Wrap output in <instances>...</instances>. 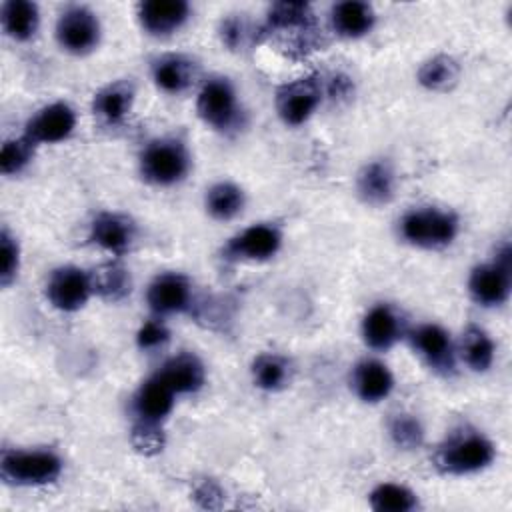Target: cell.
<instances>
[{
    "label": "cell",
    "mask_w": 512,
    "mask_h": 512,
    "mask_svg": "<svg viewBox=\"0 0 512 512\" xmlns=\"http://www.w3.org/2000/svg\"><path fill=\"white\" fill-rule=\"evenodd\" d=\"M462 356L476 372H486L494 362V342L478 326H468L462 338Z\"/></svg>",
    "instance_id": "obj_29"
},
{
    "label": "cell",
    "mask_w": 512,
    "mask_h": 512,
    "mask_svg": "<svg viewBox=\"0 0 512 512\" xmlns=\"http://www.w3.org/2000/svg\"><path fill=\"white\" fill-rule=\"evenodd\" d=\"M400 318L390 306H374L362 320L364 342L374 350H388L400 338Z\"/></svg>",
    "instance_id": "obj_19"
},
{
    "label": "cell",
    "mask_w": 512,
    "mask_h": 512,
    "mask_svg": "<svg viewBox=\"0 0 512 512\" xmlns=\"http://www.w3.org/2000/svg\"><path fill=\"white\" fill-rule=\"evenodd\" d=\"M4 32L14 40H30L38 28V6L28 0L4 2L0 12Z\"/></svg>",
    "instance_id": "obj_25"
},
{
    "label": "cell",
    "mask_w": 512,
    "mask_h": 512,
    "mask_svg": "<svg viewBox=\"0 0 512 512\" xmlns=\"http://www.w3.org/2000/svg\"><path fill=\"white\" fill-rule=\"evenodd\" d=\"M156 86L168 94L184 92L196 78V64L184 54H164L152 64Z\"/></svg>",
    "instance_id": "obj_17"
},
{
    "label": "cell",
    "mask_w": 512,
    "mask_h": 512,
    "mask_svg": "<svg viewBox=\"0 0 512 512\" xmlns=\"http://www.w3.org/2000/svg\"><path fill=\"white\" fill-rule=\"evenodd\" d=\"M510 246L506 244L490 264L476 266L468 280L472 298L482 306H498L510 294Z\"/></svg>",
    "instance_id": "obj_6"
},
{
    "label": "cell",
    "mask_w": 512,
    "mask_h": 512,
    "mask_svg": "<svg viewBox=\"0 0 512 512\" xmlns=\"http://www.w3.org/2000/svg\"><path fill=\"white\" fill-rule=\"evenodd\" d=\"M198 116L220 132L234 130L242 120V110L236 100V92L226 78L208 80L198 94Z\"/></svg>",
    "instance_id": "obj_5"
},
{
    "label": "cell",
    "mask_w": 512,
    "mask_h": 512,
    "mask_svg": "<svg viewBox=\"0 0 512 512\" xmlns=\"http://www.w3.org/2000/svg\"><path fill=\"white\" fill-rule=\"evenodd\" d=\"M56 38L64 50L86 54L94 50L100 40L98 18L84 6H70L56 22Z\"/></svg>",
    "instance_id": "obj_8"
},
{
    "label": "cell",
    "mask_w": 512,
    "mask_h": 512,
    "mask_svg": "<svg viewBox=\"0 0 512 512\" xmlns=\"http://www.w3.org/2000/svg\"><path fill=\"white\" fill-rule=\"evenodd\" d=\"M282 244V234L272 224H254L234 236L228 246L226 254L232 258L244 260H266L278 252Z\"/></svg>",
    "instance_id": "obj_12"
},
{
    "label": "cell",
    "mask_w": 512,
    "mask_h": 512,
    "mask_svg": "<svg viewBox=\"0 0 512 512\" xmlns=\"http://www.w3.org/2000/svg\"><path fill=\"white\" fill-rule=\"evenodd\" d=\"M244 208V192L232 182H218L206 192V210L216 220H230Z\"/></svg>",
    "instance_id": "obj_27"
},
{
    "label": "cell",
    "mask_w": 512,
    "mask_h": 512,
    "mask_svg": "<svg viewBox=\"0 0 512 512\" xmlns=\"http://www.w3.org/2000/svg\"><path fill=\"white\" fill-rule=\"evenodd\" d=\"M194 496H196V500H198L202 506H206V508H218V500H220L222 492H220V488H218L214 482L206 480V482H202V484L196 488Z\"/></svg>",
    "instance_id": "obj_38"
},
{
    "label": "cell",
    "mask_w": 512,
    "mask_h": 512,
    "mask_svg": "<svg viewBox=\"0 0 512 512\" xmlns=\"http://www.w3.org/2000/svg\"><path fill=\"white\" fill-rule=\"evenodd\" d=\"M390 436L398 448L412 450L422 444L424 430L422 424L410 414H396L390 422Z\"/></svg>",
    "instance_id": "obj_34"
},
{
    "label": "cell",
    "mask_w": 512,
    "mask_h": 512,
    "mask_svg": "<svg viewBox=\"0 0 512 512\" xmlns=\"http://www.w3.org/2000/svg\"><path fill=\"white\" fill-rule=\"evenodd\" d=\"M160 378L174 390V394H190L204 384V366L194 354H178L170 358L162 370Z\"/></svg>",
    "instance_id": "obj_20"
},
{
    "label": "cell",
    "mask_w": 512,
    "mask_h": 512,
    "mask_svg": "<svg viewBox=\"0 0 512 512\" xmlns=\"http://www.w3.org/2000/svg\"><path fill=\"white\" fill-rule=\"evenodd\" d=\"M76 126V114L66 102H54L38 110L26 124V136L34 142H60L72 134Z\"/></svg>",
    "instance_id": "obj_11"
},
{
    "label": "cell",
    "mask_w": 512,
    "mask_h": 512,
    "mask_svg": "<svg viewBox=\"0 0 512 512\" xmlns=\"http://www.w3.org/2000/svg\"><path fill=\"white\" fill-rule=\"evenodd\" d=\"M252 378L264 390H278L290 378L288 362L278 354H260L252 364Z\"/></svg>",
    "instance_id": "obj_31"
},
{
    "label": "cell",
    "mask_w": 512,
    "mask_h": 512,
    "mask_svg": "<svg viewBox=\"0 0 512 512\" xmlns=\"http://www.w3.org/2000/svg\"><path fill=\"white\" fill-rule=\"evenodd\" d=\"M332 26L344 38H360L374 26V10L366 2L346 0L332 8Z\"/></svg>",
    "instance_id": "obj_22"
},
{
    "label": "cell",
    "mask_w": 512,
    "mask_h": 512,
    "mask_svg": "<svg viewBox=\"0 0 512 512\" xmlns=\"http://www.w3.org/2000/svg\"><path fill=\"white\" fill-rule=\"evenodd\" d=\"M494 460V444L478 432H458L436 452V466L446 474H470Z\"/></svg>",
    "instance_id": "obj_2"
},
{
    "label": "cell",
    "mask_w": 512,
    "mask_h": 512,
    "mask_svg": "<svg viewBox=\"0 0 512 512\" xmlns=\"http://www.w3.org/2000/svg\"><path fill=\"white\" fill-rule=\"evenodd\" d=\"M412 344L436 372L448 374L454 368L450 334L438 324H422L412 332Z\"/></svg>",
    "instance_id": "obj_15"
},
{
    "label": "cell",
    "mask_w": 512,
    "mask_h": 512,
    "mask_svg": "<svg viewBox=\"0 0 512 512\" xmlns=\"http://www.w3.org/2000/svg\"><path fill=\"white\" fill-rule=\"evenodd\" d=\"M92 294L90 274L76 266L56 268L46 284L50 304L62 312H74L86 304Z\"/></svg>",
    "instance_id": "obj_9"
},
{
    "label": "cell",
    "mask_w": 512,
    "mask_h": 512,
    "mask_svg": "<svg viewBox=\"0 0 512 512\" xmlns=\"http://www.w3.org/2000/svg\"><path fill=\"white\" fill-rule=\"evenodd\" d=\"M190 16V6L184 0H146L138 6V20L152 36H168L182 28Z\"/></svg>",
    "instance_id": "obj_13"
},
{
    "label": "cell",
    "mask_w": 512,
    "mask_h": 512,
    "mask_svg": "<svg viewBox=\"0 0 512 512\" xmlns=\"http://www.w3.org/2000/svg\"><path fill=\"white\" fill-rule=\"evenodd\" d=\"M0 252H2V268H0V284L8 286L16 274H18V264H20V250L18 242L10 236L8 230H2L0 234Z\"/></svg>",
    "instance_id": "obj_35"
},
{
    "label": "cell",
    "mask_w": 512,
    "mask_h": 512,
    "mask_svg": "<svg viewBox=\"0 0 512 512\" xmlns=\"http://www.w3.org/2000/svg\"><path fill=\"white\" fill-rule=\"evenodd\" d=\"M2 478L18 486L54 482L62 472V460L50 450H6L0 460Z\"/></svg>",
    "instance_id": "obj_3"
},
{
    "label": "cell",
    "mask_w": 512,
    "mask_h": 512,
    "mask_svg": "<svg viewBox=\"0 0 512 512\" xmlns=\"http://www.w3.org/2000/svg\"><path fill=\"white\" fill-rule=\"evenodd\" d=\"M148 304L156 314H174L190 306V282L176 272L160 274L148 288Z\"/></svg>",
    "instance_id": "obj_14"
},
{
    "label": "cell",
    "mask_w": 512,
    "mask_h": 512,
    "mask_svg": "<svg viewBox=\"0 0 512 512\" xmlns=\"http://www.w3.org/2000/svg\"><path fill=\"white\" fill-rule=\"evenodd\" d=\"M90 238L104 250L122 254L130 248L134 240V224L124 214L104 212L94 218Z\"/></svg>",
    "instance_id": "obj_16"
},
{
    "label": "cell",
    "mask_w": 512,
    "mask_h": 512,
    "mask_svg": "<svg viewBox=\"0 0 512 512\" xmlns=\"http://www.w3.org/2000/svg\"><path fill=\"white\" fill-rule=\"evenodd\" d=\"M130 442L140 454L154 456L164 448L166 436H164V430H162L160 422L138 418V422L132 426Z\"/></svg>",
    "instance_id": "obj_33"
},
{
    "label": "cell",
    "mask_w": 512,
    "mask_h": 512,
    "mask_svg": "<svg viewBox=\"0 0 512 512\" xmlns=\"http://www.w3.org/2000/svg\"><path fill=\"white\" fill-rule=\"evenodd\" d=\"M358 194L364 202L380 206L394 194V172L386 162H370L358 174Z\"/></svg>",
    "instance_id": "obj_24"
},
{
    "label": "cell",
    "mask_w": 512,
    "mask_h": 512,
    "mask_svg": "<svg viewBox=\"0 0 512 512\" xmlns=\"http://www.w3.org/2000/svg\"><path fill=\"white\" fill-rule=\"evenodd\" d=\"M34 142L24 134L20 138L6 140L0 152V172L2 174H18L34 156Z\"/></svg>",
    "instance_id": "obj_32"
},
{
    "label": "cell",
    "mask_w": 512,
    "mask_h": 512,
    "mask_svg": "<svg viewBox=\"0 0 512 512\" xmlns=\"http://www.w3.org/2000/svg\"><path fill=\"white\" fill-rule=\"evenodd\" d=\"M460 74L458 62L452 56L440 54L430 58L428 62H424L418 70V82L428 88V90H448L456 84Z\"/></svg>",
    "instance_id": "obj_28"
},
{
    "label": "cell",
    "mask_w": 512,
    "mask_h": 512,
    "mask_svg": "<svg viewBox=\"0 0 512 512\" xmlns=\"http://www.w3.org/2000/svg\"><path fill=\"white\" fill-rule=\"evenodd\" d=\"M370 506L376 512H410L418 506V498L402 484L384 482L370 492Z\"/></svg>",
    "instance_id": "obj_30"
},
{
    "label": "cell",
    "mask_w": 512,
    "mask_h": 512,
    "mask_svg": "<svg viewBox=\"0 0 512 512\" xmlns=\"http://www.w3.org/2000/svg\"><path fill=\"white\" fill-rule=\"evenodd\" d=\"M168 340V330L162 322L158 320H148L140 326L138 334H136V344L142 350H154L158 346H162Z\"/></svg>",
    "instance_id": "obj_36"
},
{
    "label": "cell",
    "mask_w": 512,
    "mask_h": 512,
    "mask_svg": "<svg viewBox=\"0 0 512 512\" xmlns=\"http://www.w3.org/2000/svg\"><path fill=\"white\" fill-rule=\"evenodd\" d=\"M134 102V86L126 80H116L104 86L94 96V112L104 118L108 124L122 122Z\"/></svg>",
    "instance_id": "obj_23"
},
{
    "label": "cell",
    "mask_w": 512,
    "mask_h": 512,
    "mask_svg": "<svg viewBox=\"0 0 512 512\" xmlns=\"http://www.w3.org/2000/svg\"><path fill=\"white\" fill-rule=\"evenodd\" d=\"M220 36H222V42L230 48V50H238L246 36H248V26L242 18H236V16H230L222 22V28H220Z\"/></svg>",
    "instance_id": "obj_37"
},
{
    "label": "cell",
    "mask_w": 512,
    "mask_h": 512,
    "mask_svg": "<svg viewBox=\"0 0 512 512\" xmlns=\"http://www.w3.org/2000/svg\"><path fill=\"white\" fill-rule=\"evenodd\" d=\"M352 384L364 402H380L392 392L394 378L386 364L378 360H364L354 368Z\"/></svg>",
    "instance_id": "obj_21"
},
{
    "label": "cell",
    "mask_w": 512,
    "mask_h": 512,
    "mask_svg": "<svg viewBox=\"0 0 512 512\" xmlns=\"http://www.w3.org/2000/svg\"><path fill=\"white\" fill-rule=\"evenodd\" d=\"M320 100H322L320 82L314 76H306L290 84H284L276 92V110L284 124L300 126L314 114Z\"/></svg>",
    "instance_id": "obj_7"
},
{
    "label": "cell",
    "mask_w": 512,
    "mask_h": 512,
    "mask_svg": "<svg viewBox=\"0 0 512 512\" xmlns=\"http://www.w3.org/2000/svg\"><path fill=\"white\" fill-rule=\"evenodd\" d=\"M264 34L272 32H290L292 38L300 46H312L314 44V14L310 4L306 2H278L268 12V22L262 30Z\"/></svg>",
    "instance_id": "obj_10"
},
{
    "label": "cell",
    "mask_w": 512,
    "mask_h": 512,
    "mask_svg": "<svg viewBox=\"0 0 512 512\" xmlns=\"http://www.w3.org/2000/svg\"><path fill=\"white\" fill-rule=\"evenodd\" d=\"M90 282H92V292H98L102 298L112 302L122 300L126 294H130V286H132L130 274L126 272L124 266L116 262H108L96 268L90 274Z\"/></svg>",
    "instance_id": "obj_26"
},
{
    "label": "cell",
    "mask_w": 512,
    "mask_h": 512,
    "mask_svg": "<svg viewBox=\"0 0 512 512\" xmlns=\"http://www.w3.org/2000/svg\"><path fill=\"white\" fill-rule=\"evenodd\" d=\"M190 170V154L176 138L152 140L140 156V172L144 180L156 186H172L186 178Z\"/></svg>",
    "instance_id": "obj_1"
},
{
    "label": "cell",
    "mask_w": 512,
    "mask_h": 512,
    "mask_svg": "<svg viewBox=\"0 0 512 512\" xmlns=\"http://www.w3.org/2000/svg\"><path fill=\"white\" fill-rule=\"evenodd\" d=\"M174 404V390L160 378V374L148 378L134 398V410L142 420L162 422Z\"/></svg>",
    "instance_id": "obj_18"
},
{
    "label": "cell",
    "mask_w": 512,
    "mask_h": 512,
    "mask_svg": "<svg viewBox=\"0 0 512 512\" xmlns=\"http://www.w3.org/2000/svg\"><path fill=\"white\" fill-rule=\"evenodd\" d=\"M400 232L404 240L420 248H442L450 244L458 232V220L454 214L420 208L408 212L400 222Z\"/></svg>",
    "instance_id": "obj_4"
}]
</instances>
